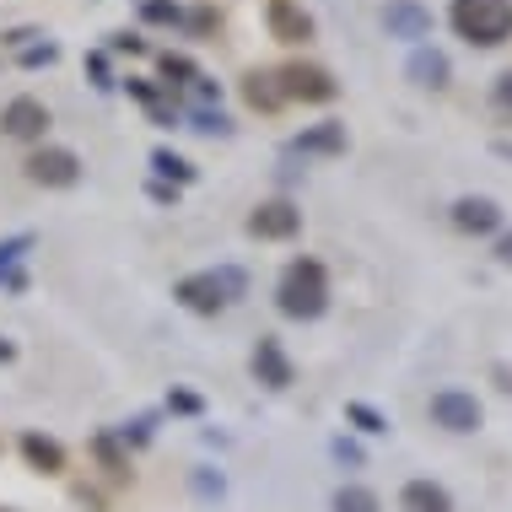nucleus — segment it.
<instances>
[{"mask_svg":"<svg viewBox=\"0 0 512 512\" xmlns=\"http://www.w3.org/2000/svg\"><path fill=\"white\" fill-rule=\"evenodd\" d=\"M496 259H502V265H512V232H502V238H496Z\"/></svg>","mask_w":512,"mask_h":512,"instance_id":"nucleus-27","label":"nucleus"},{"mask_svg":"<svg viewBox=\"0 0 512 512\" xmlns=\"http://www.w3.org/2000/svg\"><path fill=\"white\" fill-rule=\"evenodd\" d=\"M141 17H146V22H184V11H178L173 0H146Z\"/></svg>","mask_w":512,"mask_h":512,"instance_id":"nucleus-22","label":"nucleus"},{"mask_svg":"<svg viewBox=\"0 0 512 512\" xmlns=\"http://www.w3.org/2000/svg\"><path fill=\"white\" fill-rule=\"evenodd\" d=\"M399 507L405 512H453V496L437 486V480H410L405 491H399Z\"/></svg>","mask_w":512,"mask_h":512,"instance_id":"nucleus-15","label":"nucleus"},{"mask_svg":"<svg viewBox=\"0 0 512 512\" xmlns=\"http://www.w3.org/2000/svg\"><path fill=\"white\" fill-rule=\"evenodd\" d=\"M281 92H286V98H302V103H329V98H335V76H329L324 71V65H286V71H281Z\"/></svg>","mask_w":512,"mask_h":512,"instance_id":"nucleus-7","label":"nucleus"},{"mask_svg":"<svg viewBox=\"0 0 512 512\" xmlns=\"http://www.w3.org/2000/svg\"><path fill=\"white\" fill-rule=\"evenodd\" d=\"M151 168H157L162 178H178V184H189V178H195V168H189L178 151H151Z\"/></svg>","mask_w":512,"mask_h":512,"instance_id":"nucleus-19","label":"nucleus"},{"mask_svg":"<svg viewBox=\"0 0 512 512\" xmlns=\"http://www.w3.org/2000/svg\"><path fill=\"white\" fill-rule=\"evenodd\" d=\"M496 151H502V157L512 162V141H496Z\"/></svg>","mask_w":512,"mask_h":512,"instance_id":"nucleus-29","label":"nucleus"},{"mask_svg":"<svg viewBox=\"0 0 512 512\" xmlns=\"http://www.w3.org/2000/svg\"><path fill=\"white\" fill-rule=\"evenodd\" d=\"M178 302L195 313H221V302H227V292H221L216 275H189V281H178Z\"/></svg>","mask_w":512,"mask_h":512,"instance_id":"nucleus-13","label":"nucleus"},{"mask_svg":"<svg viewBox=\"0 0 512 512\" xmlns=\"http://www.w3.org/2000/svg\"><path fill=\"white\" fill-rule=\"evenodd\" d=\"M248 232H254V238H270V243L297 238V232H302V211L292 200H265V205H254V216H248Z\"/></svg>","mask_w":512,"mask_h":512,"instance_id":"nucleus-8","label":"nucleus"},{"mask_svg":"<svg viewBox=\"0 0 512 512\" xmlns=\"http://www.w3.org/2000/svg\"><path fill=\"white\" fill-rule=\"evenodd\" d=\"M189 27H195V33H211V27H216V11H195V17H189Z\"/></svg>","mask_w":512,"mask_h":512,"instance_id":"nucleus-26","label":"nucleus"},{"mask_svg":"<svg viewBox=\"0 0 512 512\" xmlns=\"http://www.w3.org/2000/svg\"><path fill=\"white\" fill-rule=\"evenodd\" d=\"M432 11L421 6V0H389V6H383V33L389 38H399V44H415L421 49L426 38H432Z\"/></svg>","mask_w":512,"mask_h":512,"instance_id":"nucleus-3","label":"nucleus"},{"mask_svg":"<svg viewBox=\"0 0 512 512\" xmlns=\"http://www.w3.org/2000/svg\"><path fill=\"white\" fill-rule=\"evenodd\" d=\"M54 54H60L54 44H33V49H22V65H49Z\"/></svg>","mask_w":512,"mask_h":512,"instance_id":"nucleus-25","label":"nucleus"},{"mask_svg":"<svg viewBox=\"0 0 512 512\" xmlns=\"http://www.w3.org/2000/svg\"><path fill=\"white\" fill-rule=\"evenodd\" d=\"M270 38L275 44H308L313 38V17L297 6V0H270Z\"/></svg>","mask_w":512,"mask_h":512,"instance_id":"nucleus-9","label":"nucleus"},{"mask_svg":"<svg viewBox=\"0 0 512 512\" xmlns=\"http://www.w3.org/2000/svg\"><path fill=\"white\" fill-rule=\"evenodd\" d=\"M0 135H11V141H44L49 135V108L38 98H11L0 108Z\"/></svg>","mask_w":512,"mask_h":512,"instance_id":"nucleus-6","label":"nucleus"},{"mask_svg":"<svg viewBox=\"0 0 512 512\" xmlns=\"http://www.w3.org/2000/svg\"><path fill=\"white\" fill-rule=\"evenodd\" d=\"M243 98H248V108H259V114H275V108L286 103L281 76H270V71H248V76H243Z\"/></svg>","mask_w":512,"mask_h":512,"instance_id":"nucleus-14","label":"nucleus"},{"mask_svg":"<svg viewBox=\"0 0 512 512\" xmlns=\"http://www.w3.org/2000/svg\"><path fill=\"white\" fill-rule=\"evenodd\" d=\"M480 399L464 394V389H437L432 394V421L442 426V432H475L480 426Z\"/></svg>","mask_w":512,"mask_h":512,"instance_id":"nucleus-5","label":"nucleus"},{"mask_svg":"<svg viewBox=\"0 0 512 512\" xmlns=\"http://www.w3.org/2000/svg\"><path fill=\"white\" fill-rule=\"evenodd\" d=\"M491 103H496V108H502V114L512 119V71H502V76H496V87H491Z\"/></svg>","mask_w":512,"mask_h":512,"instance_id":"nucleus-24","label":"nucleus"},{"mask_svg":"<svg viewBox=\"0 0 512 512\" xmlns=\"http://www.w3.org/2000/svg\"><path fill=\"white\" fill-rule=\"evenodd\" d=\"M405 76L415 81V87H432V92H442V87H448V76H453V65H448V54H442V49L421 44V49L410 54Z\"/></svg>","mask_w":512,"mask_h":512,"instance_id":"nucleus-12","label":"nucleus"},{"mask_svg":"<svg viewBox=\"0 0 512 512\" xmlns=\"http://www.w3.org/2000/svg\"><path fill=\"white\" fill-rule=\"evenodd\" d=\"M351 146V135H345V124L340 119H324V124H313V130H302L292 151H302V157H340V151Z\"/></svg>","mask_w":512,"mask_h":512,"instance_id":"nucleus-10","label":"nucleus"},{"mask_svg":"<svg viewBox=\"0 0 512 512\" xmlns=\"http://www.w3.org/2000/svg\"><path fill=\"white\" fill-rule=\"evenodd\" d=\"M27 178H33V184H49V189H71L81 178V157L65 146H44V151L27 157Z\"/></svg>","mask_w":512,"mask_h":512,"instance_id":"nucleus-4","label":"nucleus"},{"mask_svg":"<svg viewBox=\"0 0 512 512\" xmlns=\"http://www.w3.org/2000/svg\"><path fill=\"white\" fill-rule=\"evenodd\" d=\"M6 356H11V345H6V340H0V362H6Z\"/></svg>","mask_w":512,"mask_h":512,"instance_id":"nucleus-30","label":"nucleus"},{"mask_svg":"<svg viewBox=\"0 0 512 512\" xmlns=\"http://www.w3.org/2000/svg\"><path fill=\"white\" fill-rule=\"evenodd\" d=\"M453 227L475 232V238H480V232H496V227H502V205L486 200V195H464L459 205H453Z\"/></svg>","mask_w":512,"mask_h":512,"instance_id":"nucleus-11","label":"nucleus"},{"mask_svg":"<svg viewBox=\"0 0 512 512\" xmlns=\"http://www.w3.org/2000/svg\"><path fill=\"white\" fill-rule=\"evenodd\" d=\"M448 22L459 27V38L480 49H502L512 38V0H453Z\"/></svg>","mask_w":512,"mask_h":512,"instance_id":"nucleus-1","label":"nucleus"},{"mask_svg":"<svg viewBox=\"0 0 512 512\" xmlns=\"http://www.w3.org/2000/svg\"><path fill=\"white\" fill-rule=\"evenodd\" d=\"M195 130H205V135H232V119L221 114V108H216V114H211V108H200V114H195Z\"/></svg>","mask_w":512,"mask_h":512,"instance_id":"nucleus-21","label":"nucleus"},{"mask_svg":"<svg viewBox=\"0 0 512 512\" xmlns=\"http://www.w3.org/2000/svg\"><path fill=\"white\" fill-rule=\"evenodd\" d=\"M22 453H27V459H33L38 469H44V475H60V469H65V453H60V442H49V437H22Z\"/></svg>","mask_w":512,"mask_h":512,"instance_id":"nucleus-17","label":"nucleus"},{"mask_svg":"<svg viewBox=\"0 0 512 512\" xmlns=\"http://www.w3.org/2000/svg\"><path fill=\"white\" fill-rule=\"evenodd\" d=\"M335 512H378V496L367 486H340L335 491Z\"/></svg>","mask_w":512,"mask_h":512,"instance_id":"nucleus-18","label":"nucleus"},{"mask_svg":"<svg viewBox=\"0 0 512 512\" xmlns=\"http://www.w3.org/2000/svg\"><path fill=\"white\" fill-rule=\"evenodd\" d=\"M162 76H168V87L173 81H200V71L184 60V54H162Z\"/></svg>","mask_w":512,"mask_h":512,"instance_id":"nucleus-20","label":"nucleus"},{"mask_svg":"<svg viewBox=\"0 0 512 512\" xmlns=\"http://www.w3.org/2000/svg\"><path fill=\"white\" fill-rule=\"evenodd\" d=\"M254 372H259V383H270V389H286V383H292V362H286V351L275 340H259Z\"/></svg>","mask_w":512,"mask_h":512,"instance_id":"nucleus-16","label":"nucleus"},{"mask_svg":"<svg viewBox=\"0 0 512 512\" xmlns=\"http://www.w3.org/2000/svg\"><path fill=\"white\" fill-rule=\"evenodd\" d=\"M345 415H351V421L362 426V432H389V421H383L378 410H367V405H345Z\"/></svg>","mask_w":512,"mask_h":512,"instance_id":"nucleus-23","label":"nucleus"},{"mask_svg":"<svg viewBox=\"0 0 512 512\" xmlns=\"http://www.w3.org/2000/svg\"><path fill=\"white\" fill-rule=\"evenodd\" d=\"M329 302V286H324V265L318 259H297L281 281V313L286 318H318Z\"/></svg>","mask_w":512,"mask_h":512,"instance_id":"nucleus-2","label":"nucleus"},{"mask_svg":"<svg viewBox=\"0 0 512 512\" xmlns=\"http://www.w3.org/2000/svg\"><path fill=\"white\" fill-rule=\"evenodd\" d=\"M496 378H502V389L512 394V367H496Z\"/></svg>","mask_w":512,"mask_h":512,"instance_id":"nucleus-28","label":"nucleus"}]
</instances>
